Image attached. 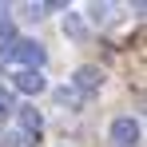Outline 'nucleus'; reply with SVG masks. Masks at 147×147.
<instances>
[{
  "label": "nucleus",
  "instance_id": "obj_1",
  "mask_svg": "<svg viewBox=\"0 0 147 147\" xmlns=\"http://www.w3.org/2000/svg\"><path fill=\"white\" fill-rule=\"evenodd\" d=\"M111 143H115V147H135V143H139V119H135V115L111 119Z\"/></svg>",
  "mask_w": 147,
  "mask_h": 147
},
{
  "label": "nucleus",
  "instance_id": "obj_2",
  "mask_svg": "<svg viewBox=\"0 0 147 147\" xmlns=\"http://www.w3.org/2000/svg\"><path fill=\"white\" fill-rule=\"evenodd\" d=\"M12 60H20L28 72H40V68H44V60H48V52L40 48L36 40H16V52H12Z\"/></svg>",
  "mask_w": 147,
  "mask_h": 147
},
{
  "label": "nucleus",
  "instance_id": "obj_3",
  "mask_svg": "<svg viewBox=\"0 0 147 147\" xmlns=\"http://www.w3.org/2000/svg\"><path fill=\"white\" fill-rule=\"evenodd\" d=\"M48 88V80L40 72H28V68H20V72H12V92H24V96H40Z\"/></svg>",
  "mask_w": 147,
  "mask_h": 147
},
{
  "label": "nucleus",
  "instance_id": "obj_4",
  "mask_svg": "<svg viewBox=\"0 0 147 147\" xmlns=\"http://www.w3.org/2000/svg\"><path fill=\"white\" fill-rule=\"evenodd\" d=\"M72 84H76L80 96H96L99 84H103V72H99V68H80V72L72 76Z\"/></svg>",
  "mask_w": 147,
  "mask_h": 147
},
{
  "label": "nucleus",
  "instance_id": "obj_5",
  "mask_svg": "<svg viewBox=\"0 0 147 147\" xmlns=\"http://www.w3.org/2000/svg\"><path fill=\"white\" fill-rule=\"evenodd\" d=\"M16 115H20V127H24V131H40V127H44V115H40L36 107H16Z\"/></svg>",
  "mask_w": 147,
  "mask_h": 147
},
{
  "label": "nucleus",
  "instance_id": "obj_6",
  "mask_svg": "<svg viewBox=\"0 0 147 147\" xmlns=\"http://www.w3.org/2000/svg\"><path fill=\"white\" fill-rule=\"evenodd\" d=\"M64 32H68L72 40H84V20H80L76 12H68V20H64Z\"/></svg>",
  "mask_w": 147,
  "mask_h": 147
},
{
  "label": "nucleus",
  "instance_id": "obj_7",
  "mask_svg": "<svg viewBox=\"0 0 147 147\" xmlns=\"http://www.w3.org/2000/svg\"><path fill=\"white\" fill-rule=\"evenodd\" d=\"M12 111H16V96L8 88H0V115H12Z\"/></svg>",
  "mask_w": 147,
  "mask_h": 147
},
{
  "label": "nucleus",
  "instance_id": "obj_8",
  "mask_svg": "<svg viewBox=\"0 0 147 147\" xmlns=\"http://www.w3.org/2000/svg\"><path fill=\"white\" fill-rule=\"evenodd\" d=\"M107 12H111V8H103V4H96V8H92V20H107Z\"/></svg>",
  "mask_w": 147,
  "mask_h": 147
}]
</instances>
